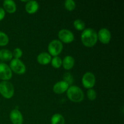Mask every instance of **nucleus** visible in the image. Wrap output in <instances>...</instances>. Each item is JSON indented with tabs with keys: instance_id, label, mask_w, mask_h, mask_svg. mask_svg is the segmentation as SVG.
Here are the masks:
<instances>
[{
	"instance_id": "nucleus-1",
	"label": "nucleus",
	"mask_w": 124,
	"mask_h": 124,
	"mask_svg": "<svg viewBox=\"0 0 124 124\" xmlns=\"http://www.w3.org/2000/svg\"><path fill=\"white\" fill-rule=\"evenodd\" d=\"M81 41L86 47H93L98 41V33L94 29L91 28L85 29L81 35Z\"/></svg>"
},
{
	"instance_id": "nucleus-2",
	"label": "nucleus",
	"mask_w": 124,
	"mask_h": 124,
	"mask_svg": "<svg viewBox=\"0 0 124 124\" xmlns=\"http://www.w3.org/2000/svg\"><path fill=\"white\" fill-rule=\"evenodd\" d=\"M67 95L68 98L73 102H80L84 99V94L82 90L76 85H71L69 87Z\"/></svg>"
},
{
	"instance_id": "nucleus-3",
	"label": "nucleus",
	"mask_w": 124,
	"mask_h": 124,
	"mask_svg": "<svg viewBox=\"0 0 124 124\" xmlns=\"http://www.w3.org/2000/svg\"><path fill=\"white\" fill-rule=\"evenodd\" d=\"M0 93L6 99L12 98L14 94V87L13 84L6 81L0 82Z\"/></svg>"
},
{
	"instance_id": "nucleus-4",
	"label": "nucleus",
	"mask_w": 124,
	"mask_h": 124,
	"mask_svg": "<svg viewBox=\"0 0 124 124\" xmlns=\"http://www.w3.org/2000/svg\"><path fill=\"white\" fill-rule=\"evenodd\" d=\"M63 48V45L60 41L57 39L53 40L49 43L48 50L50 54L53 56H58L61 53Z\"/></svg>"
},
{
	"instance_id": "nucleus-5",
	"label": "nucleus",
	"mask_w": 124,
	"mask_h": 124,
	"mask_svg": "<svg viewBox=\"0 0 124 124\" xmlns=\"http://www.w3.org/2000/svg\"><path fill=\"white\" fill-rule=\"evenodd\" d=\"M10 68L15 73L19 75H22L25 72L26 68L24 63L19 59H13L11 61Z\"/></svg>"
},
{
	"instance_id": "nucleus-6",
	"label": "nucleus",
	"mask_w": 124,
	"mask_h": 124,
	"mask_svg": "<svg viewBox=\"0 0 124 124\" xmlns=\"http://www.w3.org/2000/svg\"><path fill=\"white\" fill-rule=\"evenodd\" d=\"M82 82L85 88L90 89V88H93L95 85V76L94 75V74L91 72L85 73L82 77Z\"/></svg>"
},
{
	"instance_id": "nucleus-7",
	"label": "nucleus",
	"mask_w": 124,
	"mask_h": 124,
	"mask_svg": "<svg viewBox=\"0 0 124 124\" xmlns=\"http://www.w3.org/2000/svg\"><path fill=\"white\" fill-rule=\"evenodd\" d=\"M58 37L59 39L65 43H70L74 40V35L71 31L67 29L61 30L58 33Z\"/></svg>"
},
{
	"instance_id": "nucleus-8",
	"label": "nucleus",
	"mask_w": 124,
	"mask_h": 124,
	"mask_svg": "<svg viewBox=\"0 0 124 124\" xmlns=\"http://www.w3.org/2000/svg\"><path fill=\"white\" fill-rule=\"evenodd\" d=\"M12 76V70L4 63H0V79L7 81Z\"/></svg>"
},
{
	"instance_id": "nucleus-9",
	"label": "nucleus",
	"mask_w": 124,
	"mask_h": 124,
	"mask_svg": "<svg viewBox=\"0 0 124 124\" xmlns=\"http://www.w3.org/2000/svg\"><path fill=\"white\" fill-rule=\"evenodd\" d=\"M98 38L102 43L107 44L111 40V33L108 29L103 28L98 32Z\"/></svg>"
},
{
	"instance_id": "nucleus-10",
	"label": "nucleus",
	"mask_w": 124,
	"mask_h": 124,
	"mask_svg": "<svg viewBox=\"0 0 124 124\" xmlns=\"http://www.w3.org/2000/svg\"><path fill=\"white\" fill-rule=\"evenodd\" d=\"M11 122L13 124H23V117L21 113L17 109L12 110L10 114Z\"/></svg>"
},
{
	"instance_id": "nucleus-11",
	"label": "nucleus",
	"mask_w": 124,
	"mask_h": 124,
	"mask_svg": "<svg viewBox=\"0 0 124 124\" xmlns=\"http://www.w3.org/2000/svg\"><path fill=\"white\" fill-rule=\"evenodd\" d=\"M69 87V85L65 81H62L56 82L53 86V92L56 94H62L66 92Z\"/></svg>"
},
{
	"instance_id": "nucleus-12",
	"label": "nucleus",
	"mask_w": 124,
	"mask_h": 124,
	"mask_svg": "<svg viewBox=\"0 0 124 124\" xmlns=\"http://www.w3.org/2000/svg\"><path fill=\"white\" fill-rule=\"evenodd\" d=\"M37 61L40 64L47 65L49 64L52 61L51 55L46 52H42L38 54L37 57Z\"/></svg>"
},
{
	"instance_id": "nucleus-13",
	"label": "nucleus",
	"mask_w": 124,
	"mask_h": 124,
	"mask_svg": "<svg viewBox=\"0 0 124 124\" xmlns=\"http://www.w3.org/2000/svg\"><path fill=\"white\" fill-rule=\"evenodd\" d=\"M39 8V4L35 1H29L25 5V10L30 14L35 13Z\"/></svg>"
},
{
	"instance_id": "nucleus-14",
	"label": "nucleus",
	"mask_w": 124,
	"mask_h": 124,
	"mask_svg": "<svg viewBox=\"0 0 124 124\" xmlns=\"http://www.w3.org/2000/svg\"><path fill=\"white\" fill-rule=\"evenodd\" d=\"M63 67L65 70H70L75 65V59L71 56H67L62 61Z\"/></svg>"
},
{
	"instance_id": "nucleus-15",
	"label": "nucleus",
	"mask_w": 124,
	"mask_h": 124,
	"mask_svg": "<svg viewBox=\"0 0 124 124\" xmlns=\"http://www.w3.org/2000/svg\"><path fill=\"white\" fill-rule=\"evenodd\" d=\"M3 6L4 9L10 13H14L16 10L15 3L12 0H5L3 2Z\"/></svg>"
},
{
	"instance_id": "nucleus-16",
	"label": "nucleus",
	"mask_w": 124,
	"mask_h": 124,
	"mask_svg": "<svg viewBox=\"0 0 124 124\" xmlns=\"http://www.w3.org/2000/svg\"><path fill=\"white\" fill-rule=\"evenodd\" d=\"M13 54L11 51L7 49H2L0 50V59L4 61L12 60Z\"/></svg>"
},
{
	"instance_id": "nucleus-17",
	"label": "nucleus",
	"mask_w": 124,
	"mask_h": 124,
	"mask_svg": "<svg viewBox=\"0 0 124 124\" xmlns=\"http://www.w3.org/2000/svg\"><path fill=\"white\" fill-rule=\"evenodd\" d=\"M51 124H64L65 120L64 117L60 114H54L51 119Z\"/></svg>"
},
{
	"instance_id": "nucleus-18",
	"label": "nucleus",
	"mask_w": 124,
	"mask_h": 124,
	"mask_svg": "<svg viewBox=\"0 0 124 124\" xmlns=\"http://www.w3.org/2000/svg\"><path fill=\"white\" fill-rule=\"evenodd\" d=\"M9 39L5 33L0 31V46H6L8 43Z\"/></svg>"
},
{
	"instance_id": "nucleus-19",
	"label": "nucleus",
	"mask_w": 124,
	"mask_h": 124,
	"mask_svg": "<svg viewBox=\"0 0 124 124\" xmlns=\"http://www.w3.org/2000/svg\"><path fill=\"white\" fill-rule=\"evenodd\" d=\"M51 61H52V66L56 69L60 67L62 64V61L59 56H54Z\"/></svg>"
},
{
	"instance_id": "nucleus-20",
	"label": "nucleus",
	"mask_w": 124,
	"mask_h": 124,
	"mask_svg": "<svg viewBox=\"0 0 124 124\" xmlns=\"http://www.w3.org/2000/svg\"><path fill=\"white\" fill-rule=\"evenodd\" d=\"M65 8L69 11H72L76 7V3L73 0H67L64 3Z\"/></svg>"
},
{
	"instance_id": "nucleus-21",
	"label": "nucleus",
	"mask_w": 124,
	"mask_h": 124,
	"mask_svg": "<svg viewBox=\"0 0 124 124\" xmlns=\"http://www.w3.org/2000/svg\"><path fill=\"white\" fill-rule=\"evenodd\" d=\"M74 27L78 30H83L85 29V23L81 19H76L73 23Z\"/></svg>"
},
{
	"instance_id": "nucleus-22",
	"label": "nucleus",
	"mask_w": 124,
	"mask_h": 124,
	"mask_svg": "<svg viewBox=\"0 0 124 124\" xmlns=\"http://www.w3.org/2000/svg\"><path fill=\"white\" fill-rule=\"evenodd\" d=\"M63 79H64V81L67 82L69 85L72 84L74 82L73 76H72L71 74H70V73L69 72L65 73L64 74V76H63Z\"/></svg>"
},
{
	"instance_id": "nucleus-23",
	"label": "nucleus",
	"mask_w": 124,
	"mask_h": 124,
	"mask_svg": "<svg viewBox=\"0 0 124 124\" xmlns=\"http://www.w3.org/2000/svg\"><path fill=\"white\" fill-rule=\"evenodd\" d=\"M87 98L90 101H94V99L96 98V92L94 90L90 88L87 91Z\"/></svg>"
},
{
	"instance_id": "nucleus-24",
	"label": "nucleus",
	"mask_w": 124,
	"mask_h": 124,
	"mask_svg": "<svg viewBox=\"0 0 124 124\" xmlns=\"http://www.w3.org/2000/svg\"><path fill=\"white\" fill-rule=\"evenodd\" d=\"M12 54L15 58V59H19L23 56V51L21 48H16L13 50Z\"/></svg>"
},
{
	"instance_id": "nucleus-25",
	"label": "nucleus",
	"mask_w": 124,
	"mask_h": 124,
	"mask_svg": "<svg viewBox=\"0 0 124 124\" xmlns=\"http://www.w3.org/2000/svg\"><path fill=\"white\" fill-rule=\"evenodd\" d=\"M5 16V11L2 8L0 7V21L4 19Z\"/></svg>"
}]
</instances>
